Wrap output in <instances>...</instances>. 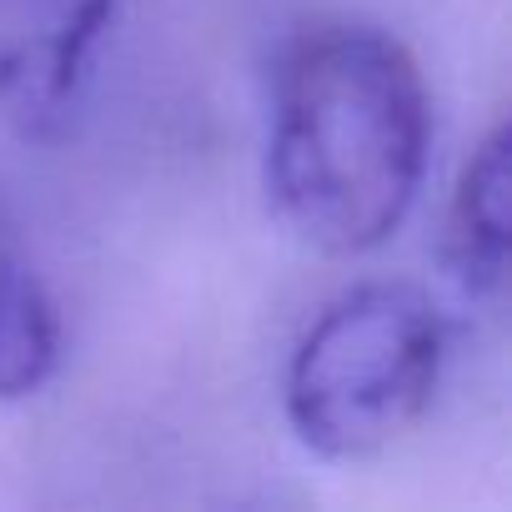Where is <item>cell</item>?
<instances>
[{
  "label": "cell",
  "mask_w": 512,
  "mask_h": 512,
  "mask_svg": "<svg viewBox=\"0 0 512 512\" xmlns=\"http://www.w3.org/2000/svg\"><path fill=\"white\" fill-rule=\"evenodd\" d=\"M432 141L427 81L377 26L307 31L272 96L267 196L327 256H367L407 221Z\"/></svg>",
  "instance_id": "6da1fadb"
},
{
  "label": "cell",
  "mask_w": 512,
  "mask_h": 512,
  "mask_svg": "<svg viewBox=\"0 0 512 512\" xmlns=\"http://www.w3.org/2000/svg\"><path fill=\"white\" fill-rule=\"evenodd\" d=\"M447 327L402 282H367L337 297L287 367V422L327 462H362L392 447L432 407Z\"/></svg>",
  "instance_id": "7a4b0ae2"
},
{
  "label": "cell",
  "mask_w": 512,
  "mask_h": 512,
  "mask_svg": "<svg viewBox=\"0 0 512 512\" xmlns=\"http://www.w3.org/2000/svg\"><path fill=\"white\" fill-rule=\"evenodd\" d=\"M116 0H0V121L46 136L66 121Z\"/></svg>",
  "instance_id": "3957f363"
},
{
  "label": "cell",
  "mask_w": 512,
  "mask_h": 512,
  "mask_svg": "<svg viewBox=\"0 0 512 512\" xmlns=\"http://www.w3.org/2000/svg\"><path fill=\"white\" fill-rule=\"evenodd\" d=\"M507 246H512V131L507 121H497L457 176L442 231V262L467 297H497L507 282Z\"/></svg>",
  "instance_id": "277c9868"
},
{
  "label": "cell",
  "mask_w": 512,
  "mask_h": 512,
  "mask_svg": "<svg viewBox=\"0 0 512 512\" xmlns=\"http://www.w3.org/2000/svg\"><path fill=\"white\" fill-rule=\"evenodd\" d=\"M61 362V322L46 282L0 246V402L36 397Z\"/></svg>",
  "instance_id": "5b68a950"
}]
</instances>
